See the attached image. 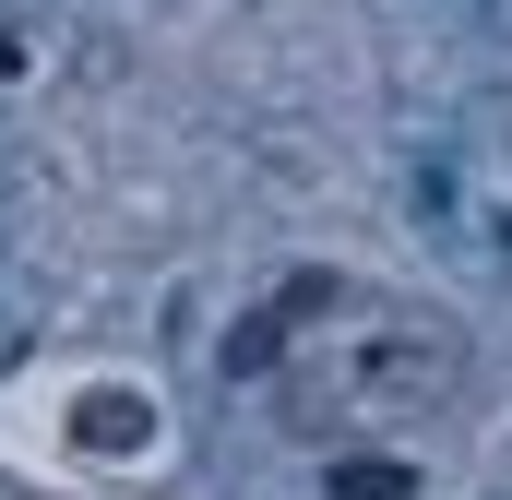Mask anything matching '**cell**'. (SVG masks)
<instances>
[{
	"mask_svg": "<svg viewBox=\"0 0 512 500\" xmlns=\"http://www.w3.org/2000/svg\"><path fill=\"white\" fill-rule=\"evenodd\" d=\"M227 370L262 381L298 453H405L477 405V334L417 286L310 262L227 334Z\"/></svg>",
	"mask_w": 512,
	"mask_h": 500,
	"instance_id": "6da1fadb",
	"label": "cell"
},
{
	"mask_svg": "<svg viewBox=\"0 0 512 500\" xmlns=\"http://www.w3.org/2000/svg\"><path fill=\"white\" fill-rule=\"evenodd\" d=\"M0 417H36V453L12 465H48V489H143L179 453V417L143 370H36Z\"/></svg>",
	"mask_w": 512,
	"mask_h": 500,
	"instance_id": "7a4b0ae2",
	"label": "cell"
}]
</instances>
